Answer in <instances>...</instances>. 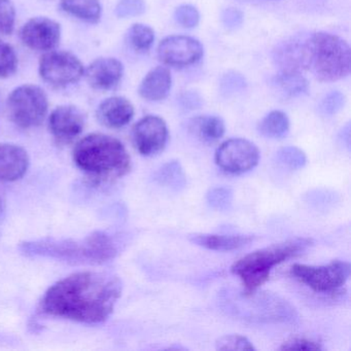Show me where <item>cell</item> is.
Listing matches in <instances>:
<instances>
[{"label": "cell", "instance_id": "4dcf8cb0", "mask_svg": "<svg viewBox=\"0 0 351 351\" xmlns=\"http://www.w3.org/2000/svg\"><path fill=\"white\" fill-rule=\"evenodd\" d=\"M16 9L11 0H0V34H11L15 28Z\"/></svg>", "mask_w": 351, "mask_h": 351}, {"label": "cell", "instance_id": "603a6c76", "mask_svg": "<svg viewBox=\"0 0 351 351\" xmlns=\"http://www.w3.org/2000/svg\"><path fill=\"white\" fill-rule=\"evenodd\" d=\"M156 182L164 188L173 192H180L186 186V176L182 164L176 160L167 162L158 169L155 174Z\"/></svg>", "mask_w": 351, "mask_h": 351}, {"label": "cell", "instance_id": "5bb4252c", "mask_svg": "<svg viewBox=\"0 0 351 351\" xmlns=\"http://www.w3.org/2000/svg\"><path fill=\"white\" fill-rule=\"evenodd\" d=\"M49 128L57 141L69 143L85 128V117L77 106L65 104L55 108L49 117Z\"/></svg>", "mask_w": 351, "mask_h": 351}, {"label": "cell", "instance_id": "30bf717a", "mask_svg": "<svg viewBox=\"0 0 351 351\" xmlns=\"http://www.w3.org/2000/svg\"><path fill=\"white\" fill-rule=\"evenodd\" d=\"M215 159L223 171L243 174L256 167L260 161V151L247 139L232 138L217 147Z\"/></svg>", "mask_w": 351, "mask_h": 351}, {"label": "cell", "instance_id": "d6986e66", "mask_svg": "<svg viewBox=\"0 0 351 351\" xmlns=\"http://www.w3.org/2000/svg\"><path fill=\"white\" fill-rule=\"evenodd\" d=\"M172 87V77L166 67L152 69L139 85V95L147 101H161L169 95Z\"/></svg>", "mask_w": 351, "mask_h": 351}, {"label": "cell", "instance_id": "52a82bcc", "mask_svg": "<svg viewBox=\"0 0 351 351\" xmlns=\"http://www.w3.org/2000/svg\"><path fill=\"white\" fill-rule=\"evenodd\" d=\"M49 101L42 88L22 85L16 88L8 98V112L14 124L20 128L40 126L48 114Z\"/></svg>", "mask_w": 351, "mask_h": 351}, {"label": "cell", "instance_id": "7c38bea8", "mask_svg": "<svg viewBox=\"0 0 351 351\" xmlns=\"http://www.w3.org/2000/svg\"><path fill=\"white\" fill-rule=\"evenodd\" d=\"M167 124L158 116H147L139 120L133 127L132 139L141 155L153 157L165 149L167 145Z\"/></svg>", "mask_w": 351, "mask_h": 351}, {"label": "cell", "instance_id": "ffe728a7", "mask_svg": "<svg viewBox=\"0 0 351 351\" xmlns=\"http://www.w3.org/2000/svg\"><path fill=\"white\" fill-rule=\"evenodd\" d=\"M193 244L215 252H232L248 245L254 240L248 235H217V234L195 233L189 235Z\"/></svg>", "mask_w": 351, "mask_h": 351}, {"label": "cell", "instance_id": "ac0fdd59", "mask_svg": "<svg viewBox=\"0 0 351 351\" xmlns=\"http://www.w3.org/2000/svg\"><path fill=\"white\" fill-rule=\"evenodd\" d=\"M27 152L13 143H0V180L12 182L21 180L29 167Z\"/></svg>", "mask_w": 351, "mask_h": 351}, {"label": "cell", "instance_id": "2e32d148", "mask_svg": "<svg viewBox=\"0 0 351 351\" xmlns=\"http://www.w3.org/2000/svg\"><path fill=\"white\" fill-rule=\"evenodd\" d=\"M86 79L93 89L108 91L122 81L124 66L116 58H98L85 71Z\"/></svg>", "mask_w": 351, "mask_h": 351}, {"label": "cell", "instance_id": "7402d4cb", "mask_svg": "<svg viewBox=\"0 0 351 351\" xmlns=\"http://www.w3.org/2000/svg\"><path fill=\"white\" fill-rule=\"evenodd\" d=\"M190 128L199 138L206 143L219 141L226 132L225 122L217 116L197 117L191 121Z\"/></svg>", "mask_w": 351, "mask_h": 351}, {"label": "cell", "instance_id": "44dd1931", "mask_svg": "<svg viewBox=\"0 0 351 351\" xmlns=\"http://www.w3.org/2000/svg\"><path fill=\"white\" fill-rule=\"evenodd\" d=\"M60 7L65 13L87 23L96 24L101 19L99 0H61Z\"/></svg>", "mask_w": 351, "mask_h": 351}, {"label": "cell", "instance_id": "83f0119b", "mask_svg": "<svg viewBox=\"0 0 351 351\" xmlns=\"http://www.w3.org/2000/svg\"><path fill=\"white\" fill-rule=\"evenodd\" d=\"M206 201L209 206L215 210H229L233 205V190L228 186H217V188L211 189L207 193Z\"/></svg>", "mask_w": 351, "mask_h": 351}, {"label": "cell", "instance_id": "5b68a950", "mask_svg": "<svg viewBox=\"0 0 351 351\" xmlns=\"http://www.w3.org/2000/svg\"><path fill=\"white\" fill-rule=\"evenodd\" d=\"M313 245L310 238H295L254 250L239 258L231 267V272L239 277L245 291L258 289L270 276L277 265L299 256Z\"/></svg>", "mask_w": 351, "mask_h": 351}, {"label": "cell", "instance_id": "3957f363", "mask_svg": "<svg viewBox=\"0 0 351 351\" xmlns=\"http://www.w3.org/2000/svg\"><path fill=\"white\" fill-rule=\"evenodd\" d=\"M73 161L82 171L98 180L123 178L131 170V158L119 139L102 133L82 138L73 149Z\"/></svg>", "mask_w": 351, "mask_h": 351}, {"label": "cell", "instance_id": "74e56055", "mask_svg": "<svg viewBox=\"0 0 351 351\" xmlns=\"http://www.w3.org/2000/svg\"><path fill=\"white\" fill-rule=\"evenodd\" d=\"M180 101L184 108H190V110H196L201 106V99L196 94H186L182 96Z\"/></svg>", "mask_w": 351, "mask_h": 351}, {"label": "cell", "instance_id": "277c9868", "mask_svg": "<svg viewBox=\"0 0 351 351\" xmlns=\"http://www.w3.org/2000/svg\"><path fill=\"white\" fill-rule=\"evenodd\" d=\"M221 304L228 314L250 322H295V308L270 291H232L221 293Z\"/></svg>", "mask_w": 351, "mask_h": 351}, {"label": "cell", "instance_id": "d590c367", "mask_svg": "<svg viewBox=\"0 0 351 351\" xmlns=\"http://www.w3.org/2000/svg\"><path fill=\"white\" fill-rule=\"evenodd\" d=\"M280 350H305V351H319L322 350V345L315 341L308 340V339H291L282 344Z\"/></svg>", "mask_w": 351, "mask_h": 351}, {"label": "cell", "instance_id": "8992f818", "mask_svg": "<svg viewBox=\"0 0 351 351\" xmlns=\"http://www.w3.org/2000/svg\"><path fill=\"white\" fill-rule=\"evenodd\" d=\"M348 44L339 36L317 32L308 36V69L322 82H336L350 71Z\"/></svg>", "mask_w": 351, "mask_h": 351}, {"label": "cell", "instance_id": "f1b7e54d", "mask_svg": "<svg viewBox=\"0 0 351 351\" xmlns=\"http://www.w3.org/2000/svg\"><path fill=\"white\" fill-rule=\"evenodd\" d=\"M18 69V56L11 45L0 38V79H7Z\"/></svg>", "mask_w": 351, "mask_h": 351}, {"label": "cell", "instance_id": "f546056e", "mask_svg": "<svg viewBox=\"0 0 351 351\" xmlns=\"http://www.w3.org/2000/svg\"><path fill=\"white\" fill-rule=\"evenodd\" d=\"M215 348L221 351H254L256 347L246 337L241 335H225L215 342Z\"/></svg>", "mask_w": 351, "mask_h": 351}, {"label": "cell", "instance_id": "d6a6232c", "mask_svg": "<svg viewBox=\"0 0 351 351\" xmlns=\"http://www.w3.org/2000/svg\"><path fill=\"white\" fill-rule=\"evenodd\" d=\"M174 19L184 28H194L200 22V13L191 5H182L174 12Z\"/></svg>", "mask_w": 351, "mask_h": 351}, {"label": "cell", "instance_id": "7a4b0ae2", "mask_svg": "<svg viewBox=\"0 0 351 351\" xmlns=\"http://www.w3.org/2000/svg\"><path fill=\"white\" fill-rule=\"evenodd\" d=\"M20 250L26 256L55 258L71 264L99 265L118 254L116 241L104 232H94L83 239H40L24 242Z\"/></svg>", "mask_w": 351, "mask_h": 351}, {"label": "cell", "instance_id": "484cf974", "mask_svg": "<svg viewBox=\"0 0 351 351\" xmlns=\"http://www.w3.org/2000/svg\"><path fill=\"white\" fill-rule=\"evenodd\" d=\"M127 40L136 52H147L155 42V32L145 24H133L127 32Z\"/></svg>", "mask_w": 351, "mask_h": 351}, {"label": "cell", "instance_id": "8d00e7d4", "mask_svg": "<svg viewBox=\"0 0 351 351\" xmlns=\"http://www.w3.org/2000/svg\"><path fill=\"white\" fill-rule=\"evenodd\" d=\"M221 21L226 27L236 29L240 27L243 22V14L237 9H227L221 14Z\"/></svg>", "mask_w": 351, "mask_h": 351}, {"label": "cell", "instance_id": "4316f807", "mask_svg": "<svg viewBox=\"0 0 351 351\" xmlns=\"http://www.w3.org/2000/svg\"><path fill=\"white\" fill-rule=\"evenodd\" d=\"M276 160L283 167L291 170H299L307 164V156L297 147H281L276 153Z\"/></svg>", "mask_w": 351, "mask_h": 351}, {"label": "cell", "instance_id": "ba28073f", "mask_svg": "<svg viewBox=\"0 0 351 351\" xmlns=\"http://www.w3.org/2000/svg\"><path fill=\"white\" fill-rule=\"evenodd\" d=\"M351 267L344 261H332L324 266L295 264L291 266V273L300 282L311 289L315 293H334L350 276Z\"/></svg>", "mask_w": 351, "mask_h": 351}, {"label": "cell", "instance_id": "9a60e30c", "mask_svg": "<svg viewBox=\"0 0 351 351\" xmlns=\"http://www.w3.org/2000/svg\"><path fill=\"white\" fill-rule=\"evenodd\" d=\"M308 36L289 38L275 48L273 60L280 73H301L308 69Z\"/></svg>", "mask_w": 351, "mask_h": 351}, {"label": "cell", "instance_id": "d4e9b609", "mask_svg": "<svg viewBox=\"0 0 351 351\" xmlns=\"http://www.w3.org/2000/svg\"><path fill=\"white\" fill-rule=\"evenodd\" d=\"M273 84L277 90L289 96V97H297L307 93V80L300 73H280L273 79Z\"/></svg>", "mask_w": 351, "mask_h": 351}, {"label": "cell", "instance_id": "6da1fadb", "mask_svg": "<svg viewBox=\"0 0 351 351\" xmlns=\"http://www.w3.org/2000/svg\"><path fill=\"white\" fill-rule=\"evenodd\" d=\"M122 291V281L116 275L96 271L75 273L47 291L42 309L56 317L101 324L112 315Z\"/></svg>", "mask_w": 351, "mask_h": 351}, {"label": "cell", "instance_id": "9c48e42d", "mask_svg": "<svg viewBox=\"0 0 351 351\" xmlns=\"http://www.w3.org/2000/svg\"><path fill=\"white\" fill-rule=\"evenodd\" d=\"M40 77L55 87L77 83L85 75L83 63L75 55L65 51H50L42 56L38 65Z\"/></svg>", "mask_w": 351, "mask_h": 351}, {"label": "cell", "instance_id": "1f68e13d", "mask_svg": "<svg viewBox=\"0 0 351 351\" xmlns=\"http://www.w3.org/2000/svg\"><path fill=\"white\" fill-rule=\"evenodd\" d=\"M345 104V96L341 92L332 91L324 96L320 101L318 110L324 116L330 117L338 114Z\"/></svg>", "mask_w": 351, "mask_h": 351}, {"label": "cell", "instance_id": "836d02e7", "mask_svg": "<svg viewBox=\"0 0 351 351\" xmlns=\"http://www.w3.org/2000/svg\"><path fill=\"white\" fill-rule=\"evenodd\" d=\"M145 12L143 0H119L116 5V15L122 19L137 17Z\"/></svg>", "mask_w": 351, "mask_h": 351}, {"label": "cell", "instance_id": "4fadbf2b", "mask_svg": "<svg viewBox=\"0 0 351 351\" xmlns=\"http://www.w3.org/2000/svg\"><path fill=\"white\" fill-rule=\"evenodd\" d=\"M22 42L34 51H52L61 40V26L48 17H36L26 22L22 27Z\"/></svg>", "mask_w": 351, "mask_h": 351}, {"label": "cell", "instance_id": "cb8c5ba5", "mask_svg": "<svg viewBox=\"0 0 351 351\" xmlns=\"http://www.w3.org/2000/svg\"><path fill=\"white\" fill-rule=\"evenodd\" d=\"M289 119L285 112L273 110L261 121L258 132L267 138L279 139L289 133Z\"/></svg>", "mask_w": 351, "mask_h": 351}, {"label": "cell", "instance_id": "e575fe53", "mask_svg": "<svg viewBox=\"0 0 351 351\" xmlns=\"http://www.w3.org/2000/svg\"><path fill=\"white\" fill-rule=\"evenodd\" d=\"M245 80L237 73H229L223 75L221 82V92L225 94H233L241 91L245 88Z\"/></svg>", "mask_w": 351, "mask_h": 351}, {"label": "cell", "instance_id": "f35d334b", "mask_svg": "<svg viewBox=\"0 0 351 351\" xmlns=\"http://www.w3.org/2000/svg\"><path fill=\"white\" fill-rule=\"evenodd\" d=\"M340 141H342L343 145H345L347 149L350 147V127H349V124L341 131Z\"/></svg>", "mask_w": 351, "mask_h": 351}, {"label": "cell", "instance_id": "8fae6325", "mask_svg": "<svg viewBox=\"0 0 351 351\" xmlns=\"http://www.w3.org/2000/svg\"><path fill=\"white\" fill-rule=\"evenodd\" d=\"M204 54L202 44L186 36H171L164 38L158 47L162 62L173 67H186L200 61Z\"/></svg>", "mask_w": 351, "mask_h": 351}, {"label": "cell", "instance_id": "e0dca14e", "mask_svg": "<svg viewBox=\"0 0 351 351\" xmlns=\"http://www.w3.org/2000/svg\"><path fill=\"white\" fill-rule=\"evenodd\" d=\"M134 106L122 96L106 98L98 106L96 118L108 128L120 129L126 126L134 117Z\"/></svg>", "mask_w": 351, "mask_h": 351}]
</instances>
